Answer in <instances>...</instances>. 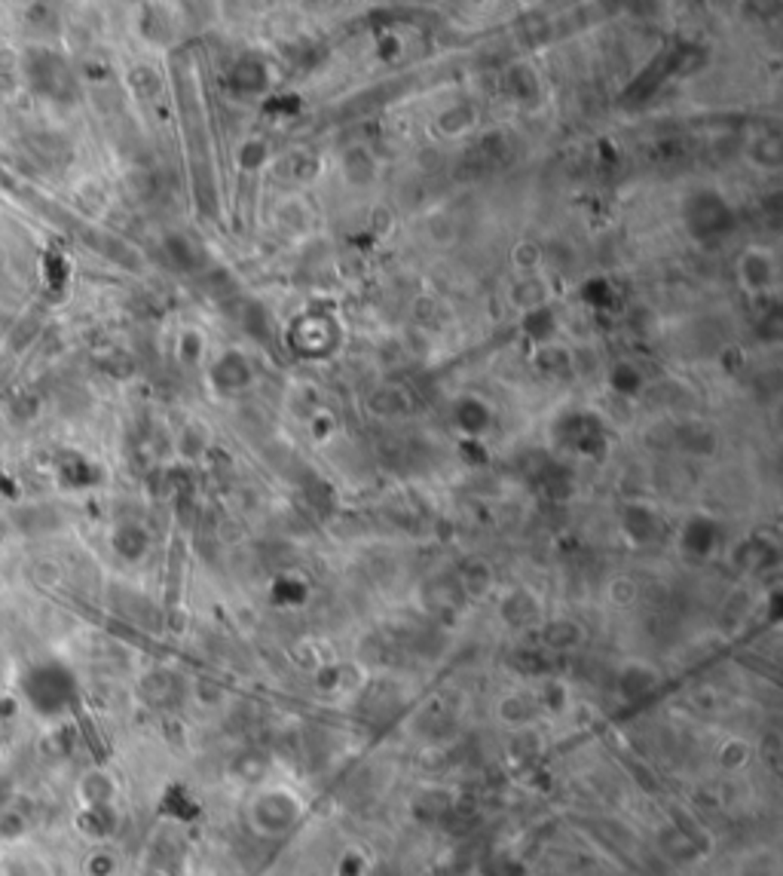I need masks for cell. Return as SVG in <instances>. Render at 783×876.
Masks as SVG:
<instances>
[{
    "mask_svg": "<svg viewBox=\"0 0 783 876\" xmlns=\"http://www.w3.org/2000/svg\"><path fill=\"white\" fill-rule=\"evenodd\" d=\"M22 696L40 717H62L68 705L74 702L77 683L74 674L62 662H37L22 674Z\"/></svg>",
    "mask_w": 783,
    "mask_h": 876,
    "instance_id": "1",
    "label": "cell"
},
{
    "mask_svg": "<svg viewBox=\"0 0 783 876\" xmlns=\"http://www.w3.org/2000/svg\"><path fill=\"white\" fill-rule=\"evenodd\" d=\"M685 230L698 239V243H720L734 230V212L720 194L713 190H695L683 206Z\"/></svg>",
    "mask_w": 783,
    "mask_h": 876,
    "instance_id": "2",
    "label": "cell"
},
{
    "mask_svg": "<svg viewBox=\"0 0 783 876\" xmlns=\"http://www.w3.org/2000/svg\"><path fill=\"white\" fill-rule=\"evenodd\" d=\"M25 74L37 92L55 101H71L77 95V80L68 62L53 50H31L25 55Z\"/></svg>",
    "mask_w": 783,
    "mask_h": 876,
    "instance_id": "3",
    "label": "cell"
},
{
    "mask_svg": "<svg viewBox=\"0 0 783 876\" xmlns=\"http://www.w3.org/2000/svg\"><path fill=\"white\" fill-rule=\"evenodd\" d=\"M557 438L572 451L587 457H600L606 448V429L594 414H567L557 426Z\"/></svg>",
    "mask_w": 783,
    "mask_h": 876,
    "instance_id": "4",
    "label": "cell"
},
{
    "mask_svg": "<svg viewBox=\"0 0 783 876\" xmlns=\"http://www.w3.org/2000/svg\"><path fill=\"white\" fill-rule=\"evenodd\" d=\"M288 341H291V347L306 352V356H319V352H325L330 343H334V322L325 316L310 313V316H301L294 325H291Z\"/></svg>",
    "mask_w": 783,
    "mask_h": 876,
    "instance_id": "5",
    "label": "cell"
},
{
    "mask_svg": "<svg viewBox=\"0 0 783 876\" xmlns=\"http://www.w3.org/2000/svg\"><path fill=\"white\" fill-rule=\"evenodd\" d=\"M212 383L221 392H239L252 383V368L239 352H224L212 365Z\"/></svg>",
    "mask_w": 783,
    "mask_h": 876,
    "instance_id": "6",
    "label": "cell"
},
{
    "mask_svg": "<svg viewBox=\"0 0 783 876\" xmlns=\"http://www.w3.org/2000/svg\"><path fill=\"white\" fill-rule=\"evenodd\" d=\"M740 279H744L747 288L753 292H765L774 283V261L769 252H759V248H750V252L740 258Z\"/></svg>",
    "mask_w": 783,
    "mask_h": 876,
    "instance_id": "7",
    "label": "cell"
},
{
    "mask_svg": "<svg viewBox=\"0 0 783 876\" xmlns=\"http://www.w3.org/2000/svg\"><path fill=\"white\" fill-rule=\"evenodd\" d=\"M490 420H493V414H490V408L483 405L481 399H459L456 401V423H459V429L468 432V436H481V432H487Z\"/></svg>",
    "mask_w": 783,
    "mask_h": 876,
    "instance_id": "8",
    "label": "cell"
},
{
    "mask_svg": "<svg viewBox=\"0 0 783 876\" xmlns=\"http://www.w3.org/2000/svg\"><path fill=\"white\" fill-rule=\"evenodd\" d=\"M266 80H270V74H266L261 62H239L230 74V83L236 92H263Z\"/></svg>",
    "mask_w": 783,
    "mask_h": 876,
    "instance_id": "9",
    "label": "cell"
},
{
    "mask_svg": "<svg viewBox=\"0 0 783 876\" xmlns=\"http://www.w3.org/2000/svg\"><path fill=\"white\" fill-rule=\"evenodd\" d=\"M609 387L618 396H636L643 390V374L636 371V365H631V361H618L609 371Z\"/></svg>",
    "mask_w": 783,
    "mask_h": 876,
    "instance_id": "10",
    "label": "cell"
},
{
    "mask_svg": "<svg viewBox=\"0 0 783 876\" xmlns=\"http://www.w3.org/2000/svg\"><path fill=\"white\" fill-rule=\"evenodd\" d=\"M523 332H527L532 341H548V337L557 332V316L545 307V303L536 310H527V316H523Z\"/></svg>",
    "mask_w": 783,
    "mask_h": 876,
    "instance_id": "11",
    "label": "cell"
},
{
    "mask_svg": "<svg viewBox=\"0 0 783 876\" xmlns=\"http://www.w3.org/2000/svg\"><path fill=\"white\" fill-rule=\"evenodd\" d=\"M114 549L123 554V558L135 561V558H141L144 549H148V536H144L141 527L126 525V527H119L114 534Z\"/></svg>",
    "mask_w": 783,
    "mask_h": 876,
    "instance_id": "12",
    "label": "cell"
},
{
    "mask_svg": "<svg viewBox=\"0 0 783 876\" xmlns=\"http://www.w3.org/2000/svg\"><path fill=\"white\" fill-rule=\"evenodd\" d=\"M203 352H205V341L199 332L187 328V332L177 337V359H181L184 365H196V361L203 359Z\"/></svg>",
    "mask_w": 783,
    "mask_h": 876,
    "instance_id": "13",
    "label": "cell"
},
{
    "mask_svg": "<svg viewBox=\"0 0 783 876\" xmlns=\"http://www.w3.org/2000/svg\"><path fill=\"white\" fill-rule=\"evenodd\" d=\"M756 159H759V166H769V168H778L780 166V139L778 135H765V139H759L756 141Z\"/></svg>",
    "mask_w": 783,
    "mask_h": 876,
    "instance_id": "14",
    "label": "cell"
},
{
    "mask_svg": "<svg viewBox=\"0 0 783 876\" xmlns=\"http://www.w3.org/2000/svg\"><path fill=\"white\" fill-rule=\"evenodd\" d=\"M472 126V108H456L438 120V130L444 135H463Z\"/></svg>",
    "mask_w": 783,
    "mask_h": 876,
    "instance_id": "15",
    "label": "cell"
},
{
    "mask_svg": "<svg viewBox=\"0 0 783 876\" xmlns=\"http://www.w3.org/2000/svg\"><path fill=\"white\" fill-rule=\"evenodd\" d=\"M581 297H585V303L600 310L606 303H612V285L606 279H591V283H585V288H581Z\"/></svg>",
    "mask_w": 783,
    "mask_h": 876,
    "instance_id": "16",
    "label": "cell"
},
{
    "mask_svg": "<svg viewBox=\"0 0 783 876\" xmlns=\"http://www.w3.org/2000/svg\"><path fill=\"white\" fill-rule=\"evenodd\" d=\"M539 368H542V371H551V374H563L569 368V352L560 347H548V350H542V356H539Z\"/></svg>",
    "mask_w": 783,
    "mask_h": 876,
    "instance_id": "17",
    "label": "cell"
},
{
    "mask_svg": "<svg viewBox=\"0 0 783 876\" xmlns=\"http://www.w3.org/2000/svg\"><path fill=\"white\" fill-rule=\"evenodd\" d=\"M685 543H689V549L704 552L707 545H713V525H707V521H695L689 534H685Z\"/></svg>",
    "mask_w": 783,
    "mask_h": 876,
    "instance_id": "18",
    "label": "cell"
},
{
    "mask_svg": "<svg viewBox=\"0 0 783 876\" xmlns=\"http://www.w3.org/2000/svg\"><path fill=\"white\" fill-rule=\"evenodd\" d=\"M239 163L245 166V168H257V166H263L266 163V144L263 141H245L242 144V150H239Z\"/></svg>",
    "mask_w": 783,
    "mask_h": 876,
    "instance_id": "19",
    "label": "cell"
},
{
    "mask_svg": "<svg viewBox=\"0 0 783 876\" xmlns=\"http://www.w3.org/2000/svg\"><path fill=\"white\" fill-rule=\"evenodd\" d=\"M166 248H168V255H172L175 264H181V267H193V258H196V255H193V248H190V243L184 236H168Z\"/></svg>",
    "mask_w": 783,
    "mask_h": 876,
    "instance_id": "20",
    "label": "cell"
},
{
    "mask_svg": "<svg viewBox=\"0 0 783 876\" xmlns=\"http://www.w3.org/2000/svg\"><path fill=\"white\" fill-rule=\"evenodd\" d=\"M62 472L68 478V485H89V478H92V466L83 460H68Z\"/></svg>",
    "mask_w": 783,
    "mask_h": 876,
    "instance_id": "21",
    "label": "cell"
},
{
    "mask_svg": "<svg viewBox=\"0 0 783 876\" xmlns=\"http://www.w3.org/2000/svg\"><path fill=\"white\" fill-rule=\"evenodd\" d=\"M132 86H135V90H138L141 95H150V92H157L159 80H157V74H153V71H148V68H135V71H132Z\"/></svg>",
    "mask_w": 783,
    "mask_h": 876,
    "instance_id": "22",
    "label": "cell"
}]
</instances>
